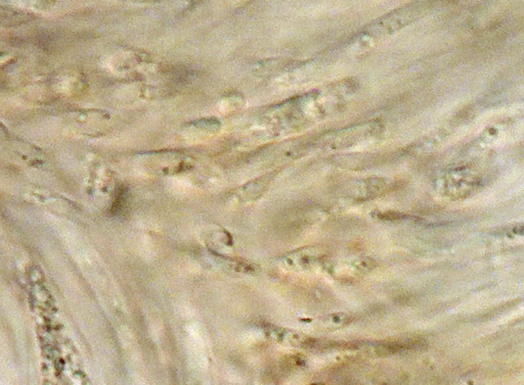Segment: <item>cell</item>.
Returning <instances> with one entry per match:
<instances>
[{
    "mask_svg": "<svg viewBox=\"0 0 524 385\" xmlns=\"http://www.w3.org/2000/svg\"><path fill=\"white\" fill-rule=\"evenodd\" d=\"M324 252L318 246H304L281 257V265L291 271H309L324 264Z\"/></svg>",
    "mask_w": 524,
    "mask_h": 385,
    "instance_id": "obj_1",
    "label": "cell"
},
{
    "mask_svg": "<svg viewBox=\"0 0 524 385\" xmlns=\"http://www.w3.org/2000/svg\"><path fill=\"white\" fill-rule=\"evenodd\" d=\"M354 321V317L350 314L347 313H334L329 315L328 317L325 319L328 325L333 326V327L341 328L344 326L350 325L352 322Z\"/></svg>",
    "mask_w": 524,
    "mask_h": 385,
    "instance_id": "obj_3",
    "label": "cell"
},
{
    "mask_svg": "<svg viewBox=\"0 0 524 385\" xmlns=\"http://www.w3.org/2000/svg\"><path fill=\"white\" fill-rule=\"evenodd\" d=\"M352 267L357 273H370L376 269L377 263L372 257H361L352 262Z\"/></svg>",
    "mask_w": 524,
    "mask_h": 385,
    "instance_id": "obj_4",
    "label": "cell"
},
{
    "mask_svg": "<svg viewBox=\"0 0 524 385\" xmlns=\"http://www.w3.org/2000/svg\"><path fill=\"white\" fill-rule=\"evenodd\" d=\"M276 176L277 171L259 177L254 180L249 181L238 190V198L244 203L259 200L265 194Z\"/></svg>",
    "mask_w": 524,
    "mask_h": 385,
    "instance_id": "obj_2",
    "label": "cell"
}]
</instances>
